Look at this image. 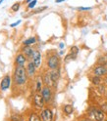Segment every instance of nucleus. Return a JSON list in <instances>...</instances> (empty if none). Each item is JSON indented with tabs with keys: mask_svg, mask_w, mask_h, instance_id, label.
I'll return each instance as SVG.
<instances>
[{
	"mask_svg": "<svg viewBox=\"0 0 107 121\" xmlns=\"http://www.w3.org/2000/svg\"><path fill=\"white\" fill-rule=\"evenodd\" d=\"M50 76H51V79H52L53 83H54V85H56V83H57V81H58V79L60 77V71H59V69H52L50 71Z\"/></svg>",
	"mask_w": 107,
	"mask_h": 121,
	"instance_id": "12",
	"label": "nucleus"
},
{
	"mask_svg": "<svg viewBox=\"0 0 107 121\" xmlns=\"http://www.w3.org/2000/svg\"><path fill=\"white\" fill-rule=\"evenodd\" d=\"M22 50H23V54H24L27 58H32L34 55V52L33 47H30V46H25Z\"/></svg>",
	"mask_w": 107,
	"mask_h": 121,
	"instance_id": "13",
	"label": "nucleus"
},
{
	"mask_svg": "<svg viewBox=\"0 0 107 121\" xmlns=\"http://www.w3.org/2000/svg\"><path fill=\"white\" fill-rule=\"evenodd\" d=\"M91 114L93 115L94 119L96 121H103L105 114H104V111L101 109H98V108H92L91 109Z\"/></svg>",
	"mask_w": 107,
	"mask_h": 121,
	"instance_id": "7",
	"label": "nucleus"
},
{
	"mask_svg": "<svg viewBox=\"0 0 107 121\" xmlns=\"http://www.w3.org/2000/svg\"><path fill=\"white\" fill-rule=\"evenodd\" d=\"M91 83H92L93 85L95 86H98V85H100V83H101V78L97 76V75H94L93 77H91Z\"/></svg>",
	"mask_w": 107,
	"mask_h": 121,
	"instance_id": "15",
	"label": "nucleus"
},
{
	"mask_svg": "<svg viewBox=\"0 0 107 121\" xmlns=\"http://www.w3.org/2000/svg\"><path fill=\"white\" fill-rule=\"evenodd\" d=\"M28 80V73L27 69L24 66H16L14 71V82L16 85L22 86L24 85Z\"/></svg>",
	"mask_w": 107,
	"mask_h": 121,
	"instance_id": "1",
	"label": "nucleus"
},
{
	"mask_svg": "<svg viewBox=\"0 0 107 121\" xmlns=\"http://www.w3.org/2000/svg\"><path fill=\"white\" fill-rule=\"evenodd\" d=\"M40 117L43 121H52L53 119V112L49 108H44L41 113H40Z\"/></svg>",
	"mask_w": 107,
	"mask_h": 121,
	"instance_id": "5",
	"label": "nucleus"
},
{
	"mask_svg": "<svg viewBox=\"0 0 107 121\" xmlns=\"http://www.w3.org/2000/svg\"><path fill=\"white\" fill-rule=\"evenodd\" d=\"M35 69H36V66L34 65V64L33 62H29L27 65V73L29 76H34V75L35 74Z\"/></svg>",
	"mask_w": 107,
	"mask_h": 121,
	"instance_id": "11",
	"label": "nucleus"
},
{
	"mask_svg": "<svg viewBox=\"0 0 107 121\" xmlns=\"http://www.w3.org/2000/svg\"><path fill=\"white\" fill-rule=\"evenodd\" d=\"M11 121H22V118H21V116L18 115V114H14V115H12V117H11Z\"/></svg>",
	"mask_w": 107,
	"mask_h": 121,
	"instance_id": "21",
	"label": "nucleus"
},
{
	"mask_svg": "<svg viewBox=\"0 0 107 121\" xmlns=\"http://www.w3.org/2000/svg\"><path fill=\"white\" fill-rule=\"evenodd\" d=\"M93 73H94V75H97V76H102V75H106V74H107V67H106L105 65H97L95 69H93Z\"/></svg>",
	"mask_w": 107,
	"mask_h": 121,
	"instance_id": "8",
	"label": "nucleus"
},
{
	"mask_svg": "<svg viewBox=\"0 0 107 121\" xmlns=\"http://www.w3.org/2000/svg\"><path fill=\"white\" fill-rule=\"evenodd\" d=\"M34 105L37 108H42L44 107L45 101H44L41 94L37 93V92L34 94Z\"/></svg>",
	"mask_w": 107,
	"mask_h": 121,
	"instance_id": "3",
	"label": "nucleus"
},
{
	"mask_svg": "<svg viewBox=\"0 0 107 121\" xmlns=\"http://www.w3.org/2000/svg\"><path fill=\"white\" fill-rule=\"evenodd\" d=\"M36 3H37V0H33L32 2L28 4V8H29V9L34 8V6H35V4H36Z\"/></svg>",
	"mask_w": 107,
	"mask_h": 121,
	"instance_id": "22",
	"label": "nucleus"
},
{
	"mask_svg": "<svg viewBox=\"0 0 107 121\" xmlns=\"http://www.w3.org/2000/svg\"><path fill=\"white\" fill-rule=\"evenodd\" d=\"M59 64H60V60H59V57L57 55H52L47 60V65H48V67L50 69H58Z\"/></svg>",
	"mask_w": 107,
	"mask_h": 121,
	"instance_id": "2",
	"label": "nucleus"
},
{
	"mask_svg": "<svg viewBox=\"0 0 107 121\" xmlns=\"http://www.w3.org/2000/svg\"><path fill=\"white\" fill-rule=\"evenodd\" d=\"M20 22H21V21H18V22H14V24H13V25H11V26H12V27H14V26H18V25L20 24Z\"/></svg>",
	"mask_w": 107,
	"mask_h": 121,
	"instance_id": "27",
	"label": "nucleus"
},
{
	"mask_svg": "<svg viewBox=\"0 0 107 121\" xmlns=\"http://www.w3.org/2000/svg\"><path fill=\"white\" fill-rule=\"evenodd\" d=\"M105 83H106V84H107V77L105 78Z\"/></svg>",
	"mask_w": 107,
	"mask_h": 121,
	"instance_id": "32",
	"label": "nucleus"
},
{
	"mask_svg": "<svg viewBox=\"0 0 107 121\" xmlns=\"http://www.w3.org/2000/svg\"><path fill=\"white\" fill-rule=\"evenodd\" d=\"M76 58H77V54L69 53V54L65 57V62H66V63H68V62H70V60H76Z\"/></svg>",
	"mask_w": 107,
	"mask_h": 121,
	"instance_id": "17",
	"label": "nucleus"
},
{
	"mask_svg": "<svg viewBox=\"0 0 107 121\" xmlns=\"http://www.w3.org/2000/svg\"><path fill=\"white\" fill-rule=\"evenodd\" d=\"M3 1H4V0H0V4H1V3L3 2Z\"/></svg>",
	"mask_w": 107,
	"mask_h": 121,
	"instance_id": "33",
	"label": "nucleus"
},
{
	"mask_svg": "<svg viewBox=\"0 0 107 121\" xmlns=\"http://www.w3.org/2000/svg\"><path fill=\"white\" fill-rule=\"evenodd\" d=\"M73 107L71 104H66L65 107H64V112L66 113V114H71V113H73Z\"/></svg>",
	"mask_w": 107,
	"mask_h": 121,
	"instance_id": "18",
	"label": "nucleus"
},
{
	"mask_svg": "<svg viewBox=\"0 0 107 121\" xmlns=\"http://www.w3.org/2000/svg\"><path fill=\"white\" fill-rule=\"evenodd\" d=\"M70 53H73V54H77L78 55V53H79V48L77 46H73L70 50Z\"/></svg>",
	"mask_w": 107,
	"mask_h": 121,
	"instance_id": "23",
	"label": "nucleus"
},
{
	"mask_svg": "<svg viewBox=\"0 0 107 121\" xmlns=\"http://www.w3.org/2000/svg\"><path fill=\"white\" fill-rule=\"evenodd\" d=\"M41 95L43 97L45 103H50V101L52 99V91H51V88L48 87V86L43 87L42 90H41Z\"/></svg>",
	"mask_w": 107,
	"mask_h": 121,
	"instance_id": "4",
	"label": "nucleus"
},
{
	"mask_svg": "<svg viewBox=\"0 0 107 121\" xmlns=\"http://www.w3.org/2000/svg\"><path fill=\"white\" fill-rule=\"evenodd\" d=\"M101 108H102V110H103V111H107V104H103L102 107H101Z\"/></svg>",
	"mask_w": 107,
	"mask_h": 121,
	"instance_id": "26",
	"label": "nucleus"
},
{
	"mask_svg": "<svg viewBox=\"0 0 107 121\" xmlns=\"http://www.w3.org/2000/svg\"><path fill=\"white\" fill-rule=\"evenodd\" d=\"M27 62V57L24 54H19L16 59H15V63L17 66H24Z\"/></svg>",
	"mask_w": 107,
	"mask_h": 121,
	"instance_id": "10",
	"label": "nucleus"
},
{
	"mask_svg": "<svg viewBox=\"0 0 107 121\" xmlns=\"http://www.w3.org/2000/svg\"><path fill=\"white\" fill-rule=\"evenodd\" d=\"M64 48V43H60V49H63Z\"/></svg>",
	"mask_w": 107,
	"mask_h": 121,
	"instance_id": "29",
	"label": "nucleus"
},
{
	"mask_svg": "<svg viewBox=\"0 0 107 121\" xmlns=\"http://www.w3.org/2000/svg\"><path fill=\"white\" fill-rule=\"evenodd\" d=\"M78 9L80 11H88V10H90L91 8H90V7H79Z\"/></svg>",
	"mask_w": 107,
	"mask_h": 121,
	"instance_id": "25",
	"label": "nucleus"
},
{
	"mask_svg": "<svg viewBox=\"0 0 107 121\" xmlns=\"http://www.w3.org/2000/svg\"><path fill=\"white\" fill-rule=\"evenodd\" d=\"M42 84H43V82H42L41 77H37L36 82H35V91H36L37 93L41 92V90H42Z\"/></svg>",
	"mask_w": 107,
	"mask_h": 121,
	"instance_id": "14",
	"label": "nucleus"
},
{
	"mask_svg": "<svg viewBox=\"0 0 107 121\" xmlns=\"http://www.w3.org/2000/svg\"><path fill=\"white\" fill-rule=\"evenodd\" d=\"M10 85H11V77L9 76V75H6V76H4V78L2 79V81H1L0 88H1L2 91H6L7 89H9Z\"/></svg>",
	"mask_w": 107,
	"mask_h": 121,
	"instance_id": "9",
	"label": "nucleus"
},
{
	"mask_svg": "<svg viewBox=\"0 0 107 121\" xmlns=\"http://www.w3.org/2000/svg\"><path fill=\"white\" fill-rule=\"evenodd\" d=\"M32 1H33V0H27V1H26V2H27V3L29 4V3H30V2H32Z\"/></svg>",
	"mask_w": 107,
	"mask_h": 121,
	"instance_id": "30",
	"label": "nucleus"
},
{
	"mask_svg": "<svg viewBox=\"0 0 107 121\" xmlns=\"http://www.w3.org/2000/svg\"><path fill=\"white\" fill-rule=\"evenodd\" d=\"M32 59H33L32 62L34 64L36 69L37 67H40V65H41V54H40V52L39 50H34Z\"/></svg>",
	"mask_w": 107,
	"mask_h": 121,
	"instance_id": "6",
	"label": "nucleus"
},
{
	"mask_svg": "<svg viewBox=\"0 0 107 121\" xmlns=\"http://www.w3.org/2000/svg\"><path fill=\"white\" fill-rule=\"evenodd\" d=\"M36 42V39H35V37H30V38L27 39L24 41V45L25 46H30V45H33Z\"/></svg>",
	"mask_w": 107,
	"mask_h": 121,
	"instance_id": "16",
	"label": "nucleus"
},
{
	"mask_svg": "<svg viewBox=\"0 0 107 121\" xmlns=\"http://www.w3.org/2000/svg\"><path fill=\"white\" fill-rule=\"evenodd\" d=\"M29 121H41V117H39L35 113H32L29 115Z\"/></svg>",
	"mask_w": 107,
	"mask_h": 121,
	"instance_id": "19",
	"label": "nucleus"
},
{
	"mask_svg": "<svg viewBox=\"0 0 107 121\" xmlns=\"http://www.w3.org/2000/svg\"><path fill=\"white\" fill-rule=\"evenodd\" d=\"M98 64L101 65H106V60L104 58H100V59L98 60Z\"/></svg>",
	"mask_w": 107,
	"mask_h": 121,
	"instance_id": "24",
	"label": "nucleus"
},
{
	"mask_svg": "<svg viewBox=\"0 0 107 121\" xmlns=\"http://www.w3.org/2000/svg\"><path fill=\"white\" fill-rule=\"evenodd\" d=\"M82 121H90V120H88V119H85V120H82Z\"/></svg>",
	"mask_w": 107,
	"mask_h": 121,
	"instance_id": "31",
	"label": "nucleus"
},
{
	"mask_svg": "<svg viewBox=\"0 0 107 121\" xmlns=\"http://www.w3.org/2000/svg\"><path fill=\"white\" fill-rule=\"evenodd\" d=\"M63 1H65V0H55L56 3H61V2H63Z\"/></svg>",
	"mask_w": 107,
	"mask_h": 121,
	"instance_id": "28",
	"label": "nucleus"
},
{
	"mask_svg": "<svg viewBox=\"0 0 107 121\" xmlns=\"http://www.w3.org/2000/svg\"><path fill=\"white\" fill-rule=\"evenodd\" d=\"M20 5H21V4H20L19 2H18V3H15V4H14V5L11 7L12 11H14V12H17V11L20 9Z\"/></svg>",
	"mask_w": 107,
	"mask_h": 121,
	"instance_id": "20",
	"label": "nucleus"
}]
</instances>
